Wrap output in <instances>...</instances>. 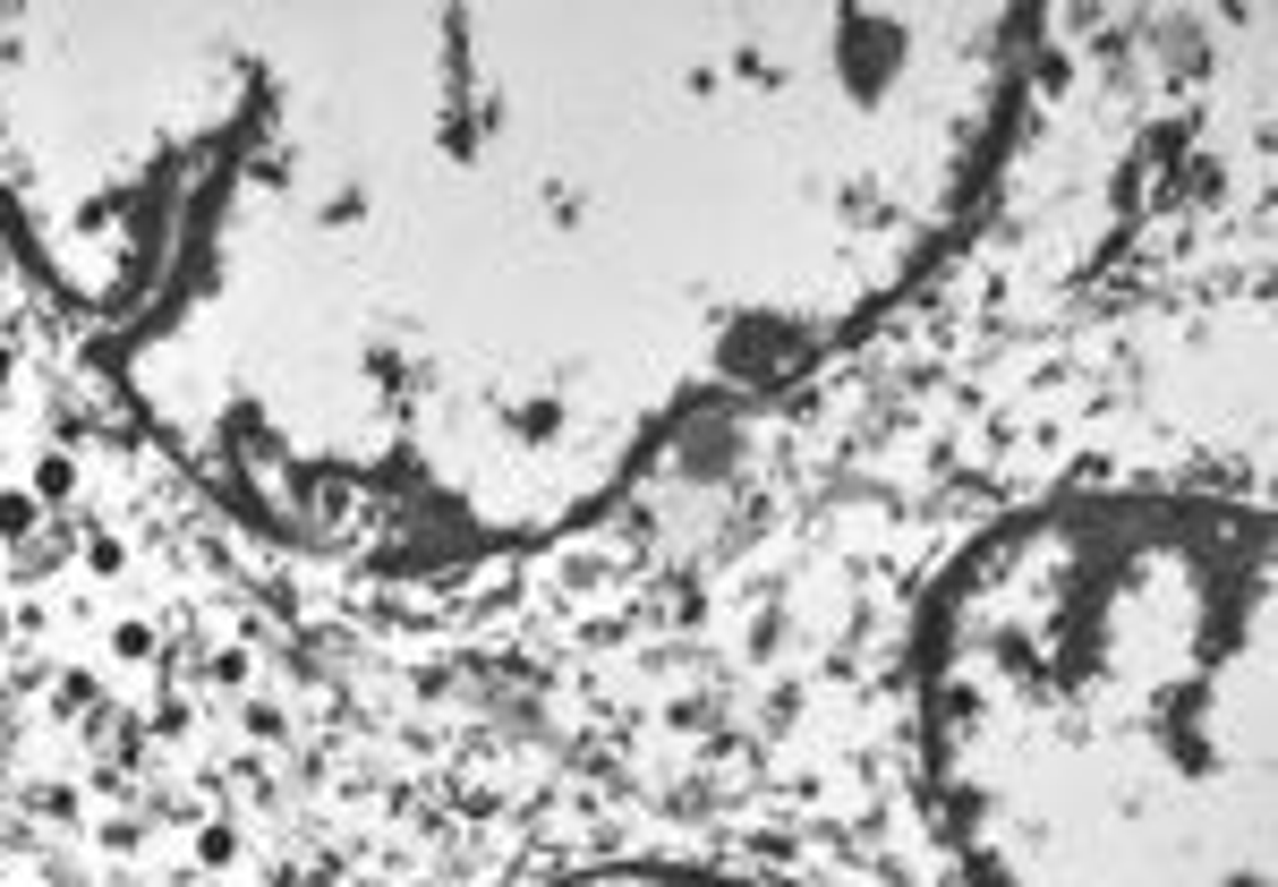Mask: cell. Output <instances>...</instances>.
<instances>
[{"mask_svg":"<svg viewBox=\"0 0 1278 887\" xmlns=\"http://www.w3.org/2000/svg\"><path fill=\"white\" fill-rule=\"evenodd\" d=\"M929 751H1031L946 786L997 887H1270V529L1227 504H1049L929 606Z\"/></svg>","mask_w":1278,"mask_h":887,"instance_id":"obj_1","label":"cell"},{"mask_svg":"<svg viewBox=\"0 0 1278 887\" xmlns=\"http://www.w3.org/2000/svg\"><path fill=\"white\" fill-rule=\"evenodd\" d=\"M230 854H239V836H230V827H196V862H205V870H223Z\"/></svg>","mask_w":1278,"mask_h":887,"instance_id":"obj_3","label":"cell"},{"mask_svg":"<svg viewBox=\"0 0 1278 887\" xmlns=\"http://www.w3.org/2000/svg\"><path fill=\"white\" fill-rule=\"evenodd\" d=\"M111 649H120V658H145V649H154V631H145V624H120V631H111Z\"/></svg>","mask_w":1278,"mask_h":887,"instance_id":"obj_5","label":"cell"},{"mask_svg":"<svg viewBox=\"0 0 1278 887\" xmlns=\"http://www.w3.org/2000/svg\"><path fill=\"white\" fill-rule=\"evenodd\" d=\"M214 683H248V649H223L214 658Z\"/></svg>","mask_w":1278,"mask_h":887,"instance_id":"obj_6","label":"cell"},{"mask_svg":"<svg viewBox=\"0 0 1278 887\" xmlns=\"http://www.w3.org/2000/svg\"><path fill=\"white\" fill-rule=\"evenodd\" d=\"M0 624H9V615H0Z\"/></svg>","mask_w":1278,"mask_h":887,"instance_id":"obj_8","label":"cell"},{"mask_svg":"<svg viewBox=\"0 0 1278 887\" xmlns=\"http://www.w3.org/2000/svg\"><path fill=\"white\" fill-rule=\"evenodd\" d=\"M0 385H9V350H0Z\"/></svg>","mask_w":1278,"mask_h":887,"instance_id":"obj_7","label":"cell"},{"mask_svg":"<svg viewBox=\"0 0 1278 887\" xmlns=\"http://www.w3.org/2000/svg\"><path fill=\"white\" fill-rule=\"evenodd\" d=\"M34 512H43L34 495H0V538H26V529H34Z\"/></svg>","mask_w":1278,"mask_h":887,"instance_id":"obj_4","label":"cell"},{"mask_svg":"<svg viewBox=\"0 0 1278 887\" xmlns=\"http://www.w3.org/2000/svg\"><path fill=\"white\" fill-rule=\"evenodd\" d=\"M68 487H77V469H68V461L61 453H43V461H34V504H68Z\"/></svg>","mask_w":1278,"mask_h":887,"instance_id":"obj_2","label":"cell"}]
</instances>
